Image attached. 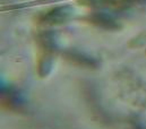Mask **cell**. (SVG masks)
<instances>
[{"instance_id":"cell-2","label":"cell","mask_w":146,"mask_h":129,"mask_svg":"<svg viewBox=\"0 0 146 129\" xmlns=\"http://www.w3.org/2000/svg\"><path fill=\"white\" fill-rule=\"evenodd\" d=\"M145 43H146V32H144L142 33V34H139V35H137L135 39H133L128 45H130V47H141V45H143Z\"/></svg>"},{"instance_id":"cell-1","label":"cell","mask_w":146,"mask_h":129,"mask_svg":"<svg viewBox=\"0 0 146 129\" xmlns=\"http://www.w3.org/2000/svg\"><path fill=\"white\" fill-rule=\"evenodd\" d=\"M70 8L69 7H59V8H54L52 9L51 11L46 13L48 15H45L42 19L44 23L49 22L48 24H59L64 21H67L69 15L72 14L70 11Z\"/></svg>"}]
</instances>
